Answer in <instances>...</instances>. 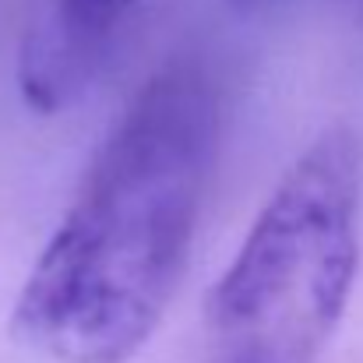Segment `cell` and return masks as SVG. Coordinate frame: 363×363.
I'll return each mask as SVG.
<instances>
[{
  "instance_id": "6da1fadb",
  "label": "cell",
  "mask_w": 363,
  "mask_h": 363,
  "mask_svg": "<svg viewBox=\"0 0 363 363\" xmlns=\"http://www.w3.org/2000/svg\"><path fill=\"white\" fill-rule=\"evenodd\" d=\"M219 89L194 60L141 85L35 257L14 335L53 363H127L159 328L201 219Z\"/></svg>"
},
{
  "instance_id": "5b68a950",
  "label": "cell",
  "mask_w": 363,
  "mask_h": 363,
  "mask_svg": "<svg viewBox=\"0 0 363 363\" xmlns=\"http://www.w3.org/2000/svg\"><path fill=\"white\" fill-rule=\"evenodd\" d=\"M237 7H254V4H261V0H233Z\"/></svg>"
},
{
  "instance_id": "277c9868",
  "label": "cell",
  "mask_w": 363,
  "mask_h": 363,
  "mask_svg": "<svg viewBox=\"0 0 363 363\" xmlns=\"http://www.w3.org/2000/svg\"><path fill=\"white\" fill-rule=\"evenodd\" d=\"M226 363H282V360L264 357V353H250V350H230V360Z\"/></svg>"
},
{
  "instance_id": "7a4b0ae2",
  "label": "cell",
  "mask_w": 363,
  "mask_h": 363,
  "mask_svg": "<svg viewBox=\"0 0 363 363\" xmlns=\"http://www.w3.org/2000/svg\"><path fill=\"white\" fill-rule=\"evenodd\" d=\"M363 145L325 127L286 169L208 293L230 350L307 363L335 335L360 268Z\"/></svg>"
},
{
  "instance_id": "3957f363",
  "label": "cell",
  "mask_w": 363,
  "mask_h": 363,
  "mask_svg": "<svg viewBox=\"0 0 363 363\" xmlns=\"http://www.w3.org/2000/svg\"><path fill=\"white\" fill-rule=\"evenodd\" d=\"M145 0H50L18 53L21 99L39 113L74 106L103 71L121 25Z\"/></svg>"
}]
</instances>
